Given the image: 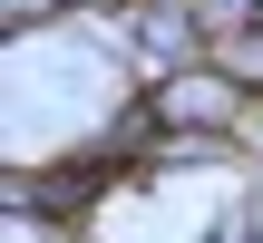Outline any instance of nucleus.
Here are the masks:
<instances>
[{
    "label": "nucleus",
    "instance_id": "nucleus-2",
    "mask_svg": "<svg viewBox=\"0 0 263 243\" xmlns=\"http://www.w3.org/2000/svg\"><path fill=\"white\" fill-rule=\"evenodd\" d=\"M10 243H78V224H59L39 205H10Z\"/></svg>",
    "mask_w": 263,
    "mask_h": 243
},
{
    "label": "nucleus",
    "instance_id": "nucleus-1",
    "mask_svg": "<svg viewBox=\"0 0 263 243\" xmlns=\"http://www.w3.org/2000/svg\"><path fill=\"white\" fill-rule=\"evenodd\" d=\"M263 19V0H195V29H205V49L215 39H234V29H254Z\"/></svg>",
    "mask_w": 263,
    "mask_h": 243
}]
</instances>
